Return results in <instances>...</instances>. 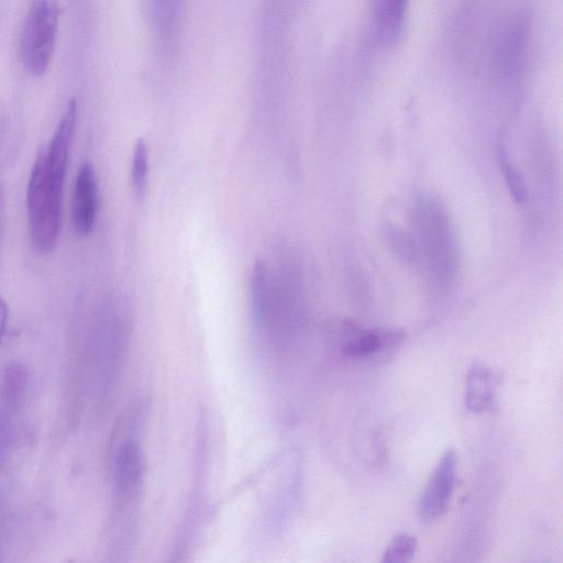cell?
Instances as JSON below:
<instances>
[{"label":"cell","mask_w":563,"mask_h":563,"mask_svg":"<svg viewBox=\"0 0 563 563\" xmlns=\"http://www.w3.org/2000/svg\"><path fill=\"white\" fill-rule=\"evenodd\" d=\"M77 101L70 99L46 148L34 162L26 188V210L33 247L52 252L62 227L63 190L77 124Z\"/></svg>","instance_id":"obj_1"},{"label":"cell","mask_w":563,"mask_h":563,"mask_svg":"<svg viewBox=\"0 0 563 563\" xmlns=\"http://www.w3.org/2000/svg\"><path fill=\"white\" fill-rule=\"evenodd\" d=\"M57 0H31L20 36V57L24 69L36 77L49 67L58 30Z\"/></svg>","instance_id":"obj_2"},{"label":"cell","mask_w":563,"mask_h":563,"mask_svg":"<svg viewBox=\"0 0 563 563\" xmlns=\"http://www.w3.org/2000/svg\"><path fill=\"white\" fill-rule=\"evenodd\" d=\"M457 454L448 449L434 466L418 501V518L423 523L440 520L448 511L456 483Z\"/></svg>","instance_id":"obj_3"},{"label":"cell","mask_w":563,"mask_h":563,"mask_svg":"<svg viewBox=\"0 0 563 563\" xmlns=\"http://www.w3.org/2000/svg\"><path fill=\"white\" fill-rule=\"evenodd\" d=\"M186 0H151V20L158 60L170 66L181 41Z\"/></svg>","instance_id":"obj_4"},{"label":"cell","mask_w":563,"mask_h":563,"mask_svg":"<svg viewBox=\"0 0 563 563\" xmlns=\"http://www.w3.org/2000/svg\"><path fill=\"white\" fill-rule=\"evenodd\" d=\"M144 473L143 454L134 439H125L114 457L113 484L121 508L131 507L142 487Z\"/></svg>","instance_id":"obj_5"},{"label":"cell","mask_w":563,"mask_h":563,"mask_svg":"<svg viewBox=\"0 0 563 563\" xmlns=\"http://www.w3.org/2000/svg\"><path fill=\"white\" fill-rule=\"evenodd\" d=\"M98 213V180L90 164H84L76 176L71 222L74 230L81 236L89 235L96 224Z\"/></svg>","instance_id":"obj_6"},{"label":"cell","mask_w":563,"mask_h":563,"mask_svg":"<svg viewBox=\"0 0 563 563\" xmlns=\"http://www.w3.org/2000/svg\"><path fill=\"white\" fill-rule=\"evenodd\" d=\"M499 375L488 365L475 362L467 373V387L464 396L466 408L475 413H493L498 408L496 387Z\"/></svg>","instance_id":"obj_7"},{"label":"cell","mask_w":563,"mask_h":563,"mask_svg":"<svg viewBox=\"0 0 563 563\" xmlns=\"http://www.w3.org/2000/svg\"><path fill=\"white\" fill-rule=\"evenodd\" d=\"M408 0H374V24L379 38L393 42L401 32Z\"/></svg>","instance_id":"obj_8"},{"label":"cell","mask_w":563,"mask_h":563,"mask_svg":"<svg viewBox=\"0 0 563 563\" xmlns=\"http://www.w3.org/2000/svg\"><path fill=\"white\" fill-rule=\"evenodd\" d=\"M402 338L398 330H368L350 340L342 352L346 357H365L383 347H394Z\"/></svg>","instance_id":"obj_9"},{"label":"cell","mask_w":563,"mask_h":563,"mask_svg":"<svg viewBox=\"0 0 563 563\" xmlns=\"http://www.w3.org/2000/svg\"><path fill=\"white\" fill-rule=\"evenodd\" d=\"M27 386V373L19 363L10 364L0 384V408L16 413L23 404Z\"/></svg>","instance_id":"obj_10"},{"label":"cell","mask_w":563,"mask_h":563,"mask_svg":"<svg viewBox=\"0 0 563 563\" xmlns=\"http://www.w3.org/2000/svg\"><path fill=\"white\" fill-rule=\"evenodd\" d=\"M418 549L415 536L408 532L397 533L386 547L382 563H407L412 560Z\"/></svg>","instance_id":"obj_11"},{"label":"cell","mask_w":563,"mask_h":563,"mask_svg":"<svg viewBox=\"0 0 563 563\" xmlns=\"http://www.w3.org/2000/svg\"><path fill=\"white\" fill-rule=\"evenodd\" d=\"M498 162L512 200L522 203L527 200V186L518 169L509 162L505 150H499Z\"/></svg>","instance_id":"obj_12"},{"label":"cell","mask_w":563,"mask_h":563,"mask_svg":"<svg viewBox=\"0 0 563 563\" xmlns=\"http://www.w3.org/2000/svg\"><path fill=\"white\" fill-rule=\"evenodd\" d=\"M148 152L144 141L139 140L135 144L132 159V185L135 195L142 196L147 180Z\"/></svg>","instance_id":"obj_13"},{"label":"cell","mask_w":563,"mask_h":563,"mask_svg":"<svg viewBox=\"0 0 563 563\" xmlns=\"http://www.w3.org/2000/svg\"><path fill=\"white\" fill-rule=\"evenodd\" d=\"M14 413L0 408V467L5 462L12 439Z\"/></svg>","instance_id":"obj_14"},{"label":"cell","mask_w":563,"mask_h":563,"mask_svg":"<svg viewBox=\"0 0 563 563\" xmlns=\"http://www.w3.org/2000/svg\"><path fill=\"white\" fill-rule=\"evenodd\" d=\"M8 318H9L8 305L2 298H0V340L5 332Z\"/></svg>","instance_id":"obj_15"}]
</instances>
